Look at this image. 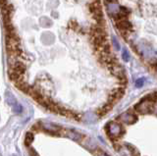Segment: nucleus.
<instances>
[{"label":"nucleus","mask_w":157,"mask_h":156,"mask_svg":"<svg viewBox=\"0 0 157 156\" xmlns=\"http://www.w3.org/2000/svg\"><path fill=\"white\" fill-rule=\"evenodd\" d=\"M107 133L109 135V136L112 139H118L119 136L122 135V134L124 133V129L122 128V126L117 123V122H110L109 124L107 125Z\"/></svg>","instance_id":"1"},{"label":"nucleus","mask_w":157,"mask_h":156,"mask_svg":"<svg viewBox=\"0 0 157 156\" xmlns=\"http://www.w3.org/2000/svg\"><path fill=\"white\" fill-rule=\"evenodd\" d=\"M135 110L140 112V113H150V112H153L154 111L153 102H151L146 97H144L140 103H137L135 106Z\"/></svg>","instance_id":"2"},{"label":"nucleus","mask_w":157,"mask_h":156,"mask_svg":"<svg viewBox=\"0 0 157 156\" xmlns=\"http://www.w3.org/2000/svg\"><path fill=\"white\" fill-rule=\"evenodd\" d=\"M118 120L123 122V123H126V124H132L136 121V116L134 112L127 111L118 117Z\"/></svg>","instance_id":"3"},{"label":"nucleus","mask_w":157,"mask_h":156,"mask_svg":"<svg viewBox=\"0 0 157 156\" xmlns=\"http://www.w3.org/2000/svg\"><path fill=\"white\" fill-rule=\"evenodd\" d=\"M90 11L96 21L100 22L103 19V14L101 11V6L98 3H92L90 5Z\"/></svg>","instance_id":"4"},{"label":"nucleus","mask_w":157,"mask_h":156,"mask_svg":"<svg viewBox=\"0 0 157 156\" xmlns=\"http://www.w3.org/2000/svg\"><path fill=\"white\" fill-rule=\"evenodd\" d=\"M116 26L117 28L119 29V30L122 32H129L131 29H132V25L131 24L126 21V20H123V21H119V22H117L116 23Z\"/></svg>","instance_id":"5"},{"label":"nucleus","mask_w":157,"mask_h":156,"mask_svg":"<svg viewBox=\"0 0 157 156\" xmlns=\"http://www.w3.org/2000/svg\"><path fill=\"white\" fill-rule=\"evenodd\" d=\"M120 6L119 5H117V4L115 3H112L109 5V7H108V11H109L110 14H112V15H114L116 16L118 13L120 12Z\"/></svg>","instance_id":"6"},{"label":"nucleus","mask_w":157,"mask_h":156,"mask_svg":"<svg viewBox=\"0 0 157 156\" xmlns=\"http://www.w3.org/2000/svg\"><path fill=\"white\" fill-rule=\"evenodd\" d=\"M111 108H112V104L107 103V104H105L104 106H103L101 109H99V110L97 111V114L99 115V116H103V115H105L106 113H108Z\"/></svg>","instance_id":"7"},{"label":"nucleus","mask_w":157,"mask_h":156,"mask_svg":"<svg viewBox=\"0 0 157 156\" xmlns=\"http://www.w3.org/2000/svg\"><path fill=\"white\" fill-rule=\"evenodd\" d=\"M13 110H14V112H16V113H21L23 108H22V106L20 105V104L16 103V104L13 106Z\"/></svg>","instance_id":"8"},{"label":"nucleus","mask_w":157,"mask_h":156,"mask_svg":"<svg viewBox=\"0 0 157 156\" xmlns=\"http://www.w3.org/2000/svg\"><path fill=\"white\" fill-rule=\"evenodd\" d=\"M123 59H124L126 62H128L130 60V54H129V52H128L126 49L123 50Z\"/></svg>","instance_id":"9"},{"label":"nucleus","mask_w":157,"mask_h":156,"mask_svg":"<svg viewBox=\"0 0 157 156\" xmlns=\"http://www.w3.org/2000/svg\"><path fill=\"white\" fill-rule=\"evenodd\" d=\"M144 84V79H142V78H140V79H137L136 81V87H140L142 86V85Z\"/></svg>","instance_id":"10"},{"label":"nucleus","mask_w":157,"mask_h":156,"mask_svg":"<svg viewBox=\"0 0 157 156\" xmlns=\"http://www.w3.org/2000/svg\"><path fill=\"white\" fill-rule=\"evenodd\" d=\"M32 140H33V135H32V134H28V135H27V139H26V143H27V144L31 143H32Z\"/></svg>","instance_id":"11"},{"label":"nucleus","mask_w":157,"mask_h":156,"mask_svg":"<svg viewBox=\"0 0 157 156\" xmlns=\"http://www.w3.org/2000/svg\"><path fill=\"white\" fill-rule=\"evenodd\" d=\"M112 41H113V44H114V46H115L116 49H117V50H119V49H120V44L118 43V41L116 40V38H115V37H113Z\"/></svg>","instance_id":"12"},{"label":"nucleus","mask_w":157,"mask_h":156,"mask_svg":"<svg viewBox=\"0 0 157 156\" xmlns=\"http://www.w3.org/2000/svg\"><path fill=\"white\" fill-rule=\"evenodd\" d=\"M6 5H7V0H0V6L2 8L6 7Z\"/></svg>","instance_id":"13"},{"label":"nucleus","mask_w":157,"mask_h":156,"mask_svg":"<svg viewBox=\"0 0 157 156\" xmlns=\"http://www.w3.org/2000/svg\"><path fill=\"white\" fill-rule=\"evenodd\" d=\"M98 156H108L107 154L103 153V152H99V154H98Z\"/></svg>","instance_id":"14"}]
</instances>
